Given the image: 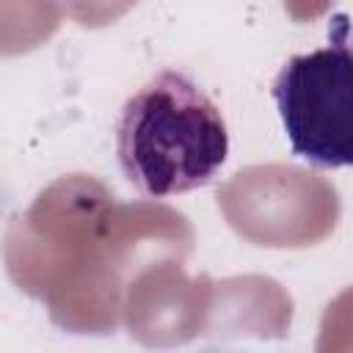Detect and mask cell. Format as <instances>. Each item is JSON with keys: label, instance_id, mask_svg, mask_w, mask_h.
Returning a JSON list of instances; mask_svg holds the SVG:
<instances>
[{"label": "cell", "instance_id": "6da1fadb", "mask_svg": "<svg viewBox=\"0 0 353 353\" xmlns=\"http://www.w3.org/2000/svg\"><path fill=\"white\" fill-rule=\"evenodd\" d=\"M116 154L141 193L165 199L215 179L229 154V132L199 83L185 72L163 69L124 102Z\"/></svg>", "mask_w": 353, "mask_h": 353}, {"label": "cell", "instance_id": "7a4b0ae2", "mask_svg": "<svg viewBox=\"0 0 353 353\" xmlns=\"http://www.w3.org/2000/svg\"><path fill=\"white\" fill-rule=\"evenodd\" d=\"M292 152L317 168L353 160V58L347 30L339 41L292 55L270 88Z\"/></svg>", "mask_w": 353, "mask_h": 353}]
</instances>
